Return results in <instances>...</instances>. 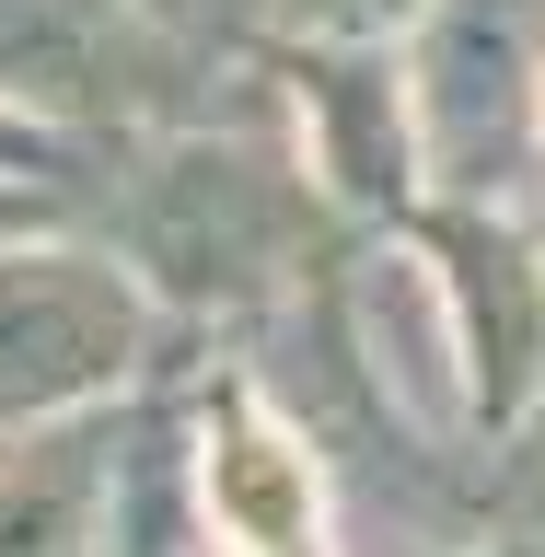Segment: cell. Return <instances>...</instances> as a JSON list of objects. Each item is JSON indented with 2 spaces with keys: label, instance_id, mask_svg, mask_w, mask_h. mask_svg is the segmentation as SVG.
<instances>
[{
  "label": "cell",
  "instance_id": "obj_4",
  "mask_svg": "<svg viewBox=\"0 0 545 557\" xmlns=\"http://www.w3.org/2000/svg\"><path fill=\"white\" fill-rule=\"evenodd\" d=\"M94 59V0H0V82H47Z\"/></svg>",
  "mask_w": 545,
  "mask_h": 557
},
{
  "label": "cell",
  "instance_id": "obj_3",
  "mask_svg": "<svg viewBox=\"0 0 545 557\" xmlns=\"http://www.w3.org/2000/svg\"><path fill=\"white\" fill-rule=\"evenodd\" d=\"M209 522H221L233 546H290V534H313L302 442H278V430H221V442H209Z\"/></svg>",
  "mask_w": 545,
  "mask_h": 557
},
{
  "label": "cell",
  "instance_id": "obj_2",
  "mask_svg": "<svg viewBox=\"0 0 545 557\" xmlns=\"http://www.w3.org/2000/svg\"><path fill=\"white\" fill-rule=\"evenodd\" d=\"M139 244H151L186 290H256V278L278 268L256 163H244V151H186V163L151 186V209H139Z\"/></svg>",
  "mask_w": 545,
  "mask_h": 557
},
{
  "label": "cell",
  "instance_id": "obj_1",
  "mask_svg": "<svg viewBox=\"0 0 545 557\" xmlns=\"http://www.w3.org/2000/svg\"><path fill=\"white\" fill-rule=\"evenodd\" d=\"M139 313L104 268H70V256H12L0 268V418L59 407V395H94V383L128 372Z\"/></svg>",
  "mask_w": 545,
  "mask_h": 557
},
{
  "label": "cell",
  "instance_id": "obj_5",
  "mask_svg": "<svg viewBox=\"0 0 545 557\" xmlns=\"http://www.w3.org/2000/svg\"><path fill=\"white\" fill-rule=\"evenodd\" d=\"M325 12H360V24H372V12H395V0H325Z\"/></svg>",
  "mask_w": 545,
  "mask_h": 557
}]
</instances>
